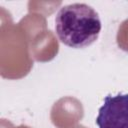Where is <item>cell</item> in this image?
I'll return each instance as SVG.
<instances>
[{
  "label": "cell",
  "mask_w": 128,
  "mask_h": 128,
  "mask_svg": "<svg viewBox=\"0 0 128 128\" xmlns=\"http://www.w3.org/2000/svg\"><path fill=\"white\" fill-rule=\"evenodd\" d=\"M95 123L98 128H128V94L107 95Z\"/></svg>",
  "instance_id": "7a4b0ae2"
},
{
  "label": "cell",
  "mask_w": 128,
  "mask_h": 128,
  "mask_svg": "<svg viewBox=\"0 0 128 128\" xmlns=\"http://www.w3.org/2000/svg\"><path fill=\"white\" fill-rule=\"evenodd\" d=\"M101 28L98 13L85 3L65 5L55 17V31L59 40L71 48L90 46L98 39Z\"/></svg>",
  "instance_id": "6da1fadb"
}]
</instances>
